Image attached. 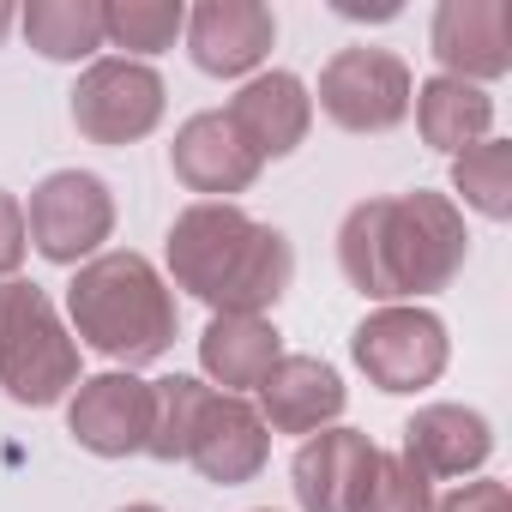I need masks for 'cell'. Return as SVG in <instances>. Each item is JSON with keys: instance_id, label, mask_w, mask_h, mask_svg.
<instances>
[{"instance_id": "cell-1", "label": "cell", "mask_w": 512, "mask_h": 512, "mask_svg": "<svg viewBox=\"0 0 512 512\" xmlns=\"http://www.w3.org/2000/svg\"><path fill=\"white\" fill-rule=\"evenodd\" d=\"M464 253V211L428 187L398 199H362L338 229V266L350 290H362L380 308H404L410 296L446 290L464 272Z\"/></svg>"}, {"instance_id": "cell-2", "label": "cell", "mask_w": 512, "mask_h": 512, "mask_svg": "<svg viewBox=\"0 0 512 512\" xmlns=\"http://www.w3.org/2000/svg\"><path fill=\"white\" fill-rule=\"evenodd\" d=\"M169 278L211 314H266L296 278L290 235L229 199H199L169 223Z\"/></svg>"}, {"instance_id": "cell-3", "label": "cell", "mask_w": 512, "mask_h": 512, "mask_svg": "<svg viewBox=\"0 0 512 512\" xmlns=\"http://www.w3.org/2000/svg\"><path fill=\"white\" fill-rule=\"evenodd\" d=\"M145 452L163 458V464L181 458L205 482L235 488V482H253L266 470L272 428L260 422V410L247 398L217 392L193 374H169V380H151V440H145Z\"/></svg>"}, {"instance_id": "cell-4", "label": "cell", "mask_w": 512, "mask_h": 512, "mask_svg": "<svg viewBox=\"0 0 512 512\" xmlns=\"http://www.w3.org/2000/svg\"><path fill=\"white\" fill-rule=\"evenodd\" d=\"M67 314H73V332L97 356L127 362V374L157 362L175 344V296L157 278V266L133 247L127 253H97V260H85L73 272Z\"/></svg>"}, {"instance_id": "cell-5", "label": "cell", "mask_w": 512, "mask_h": 512, "mask_svg": "<svg viewBox=\"0 0 512 512\" xmlns=\"http://www.w3.org/2000/svg\"><path fill=\"white\" fill-rule=\"evenodd\" d=\"M0 386L13 404L31 410H49L79 386V338L61 326L55 302L25 278L0 284Z\"/></svg>"}, {"instance_id": "cell-6", "label": "cell", "mask_w": 512, "mask_h": 512, "mask_svg": "<svg viewBox=\"0 0 512 512\" xmlns=\"http://www.w3.org/2000/svg\"><path fill=\"white\" fill-rule=\"evenodd\" d=\"M109 229H115V193H109L103 175L55 169V175L37 181L31 211H25V235L37 241L43 260H55V266L97 260V247L109 241Z\"/></svg>"}, {"instance_id": "cell-7", "label": "cell", "mask_w": 512, "mask_h": 512, "mask_svg": "<svg viewBox=\"0 0 512 512\" xmlns=\"http://www.w3.org/2000/svg\"><path fill=\"white\" fill-rule=\"evenodd\" d=\"M350 356L380 392H422L446 374L452 344H446V320L428 308H374L350 332Z\"/></svg>"}, {"instance_id": "cell-8", "label": "cell", "mask_w": 512, "mask_h": 512, "mask_svg": "<svg viewBox=\"0 0 512 512\" xmlns=\"http://www.w3.org/2000/svg\"><path fill=\"white\" fill-rule=\"evenodd\" d=\"M416 79L392 49H338L320 73V109L344 133H392L410 115Z\"/></svg>"}, {"instance_id": "cell-9", "label": "cell", "mask_w": 512, "mask_h": 512, "mask_svg": "<svg viewBox=\"0 0 512 512\" xmlns=\"http://www.w3.org/2000/svg\"><path fill=\"white\" fill-rule=\"evenodd\" d=\"M163 121V79L145 61H91L73 85V127L91 145H133Z\"/></svg>"}, {"instance_id": "cell-10", "label": "cell", "mask_w": 512, "mask_h": 512, "mask_svg": "<svg viewBox=\"0 0 512 512\" xmlns=\"http://www.w3.org/2000/svg\"><path fill=\"white\" fill-rule=\"evenodd\" d=\"M67 434L97 458H133L151 440V380L115 368L97 380H79L67 404Z\"/></svg>"}, {"instance_id": "cell-11", "label": "cell", "mask_w": 512, "mask_h": 512, "mask_svg": "<svg viewBox=\"0 0 512 512\" xmlns=\"http://www.w3.org/2000/svg\"><path fill=\"white\" fill-rule=\"evenodd\" d=\"M428 43L446 79H464V85L506 79L512 73V7L506 0H440Z\"/></svg>"}, {"instance_id": "cell-12", "label": "cell", "mask_w": 512, "mask_h": 512, "mask_svg": "<svg viewBox=\"0 0 512 512\" xmlns=\"http://www.w3.org/2000/svg\"><path fill=\"white\" fill-rule=\"evenodd\" d=\"M278 43V19L260 0H199L187 13V49L193 67L211 79H241L253 73Z\"/></svg>"}, {"instance_id": "cell-13", "label": "cell", "mask_w": 512, "mask_h": 512, "mask_svg": "<svg viewBox=\"0 0 512 512\" xmlns=\"http://www.w3.org/2000/svg\"><path fill=\"white\" fill-rule=\"evenodd\" d=\"M223 121L241 133V145L260 163L266 157H290L308 139V127H314V97H308V85L296 73H260V79H247L229 97Z\"/></svg>"}, {"instance_id": "cell-14", "label": "cell", "mask_w": 512, "mask_h": 512, "mask_svg": "<svg viewBox=\"0 0 512 512\" xmlns=\"http://www.w3.org/2000/svg\"><path fill=\"white\" fill-rule=\"evenodd\" d=\"M169 169L187 193H205V199H229V193H247L260 181V157L241 145V133L223 121V109H205L175 133Z\"/></svg>"}, {"instance_id": "cell-15", "label": "cell", "mask_w": 512, "mask_h": 512, "mask_svg": "<svg viewBox=\"0 0 512 512\" xmlns=\"http://www.w3.org/2000/svg\"><path fill=\"white\" fill-rule=\"evenodd\" d=\"M374 440L356 434V428H320L302 440L296 464H290V482H296V506L302 512H350L362 482H368V464H374Z\"/></svg>"}, {"instance_id": "cell-16", "label": "cell", "mask_w": 512, "mask_h": 512, "mask_svg": "<svg viewBox=\"0 0 512 512\" xmlns=\"http://www.w3.org/2000/svg\"><path fill=\"white\" fill-rule=\"evenodd\" d=\"M344 410V380L320 356H284L260 380V422L272 434H320Z\"/></svg>"}, {"instance_id": "cell-17", "label": "cell", "mask_w": 512, "mask_h": 512, "mask_svg": "<svg viewBox=\"0 0 512 512\" xmlns=\"http://www.w3.org/2000/svg\"><path fill=\"white\" fill-rule=\"evenodd\" d=\"M494 452V428L482 410L464 404H422L404 422V458L434 482V476H476Z\"/></svg>"}, {"instance_id": "cell-18", "label": "cell", "mask_w": 512, "mask_h": 512, "mask_svg": "<svg viewBox=\"0 0 512 512\" xmlns=\"http://www.w3.org/2000/svg\"><path fill=\"white\" fill-rule=\"evenodd\" d=\"M284 362V338L266 314H211L199 332V368L217 392H260V380Z\"/></svg>"}, {"instance_id": "cell-19", "label": "cell", "mask_w": 512, "mask_h": 512, "mask_svg": "<svg viewBox=\"0 0 512 512\" xmlns=\"http://www.w3.org/2000/svg\"><path fill=\"white\" fill-rule=\"evenodd\" d=\"M416 127H422V139L434 145V151H470V145H482L488 139V127H494V97L482 91V85H464V79H446V73H434L428 85H416Z\"/></svg>"}, {"instance_id": "cell-20", "label": "cell", "mask_w": 512, "mask_h": 512, "mask_svg": "<svg viewBox=\"0 0 512 512\" xmlns=\"http://www.w3.org/2000/svg\"><path fill=\"white\" fill-rule=\"evenodd\" d=\"M25 43L49 61H91L103 49V0H31Z\"/></svg>"}, {"instance_id": "cell-21", "label": "cell", "mask_w": 512, "mask_h": 512, "mask_svg": "<svg viewBox=\"0 0 512 512\" xmlns=\"http://www.w3.org/2000/svg\"><path fill=\"white\" fill-rule=\"evenodd\" d=\"M181 31H187L181 0H103V43L127 49V61L163 55Z\"/></svg>"}, {"instance_id": "cell-22", "label": "cell", "mask_w": 512, "mask_h": 512, "mask_svg": "<svg viewBox=\"0 0 512 512\" xmlns=\"http://www.w3.org/2000/svg\"><path fill=\"white\" fill-rule=\"evenodd\" d=\"M452 187L464 193L470 211H482L488 223L512 217V145L506 139H482L470 151L452 157Z\"/></svg>"}, {"instance_id": "cell-23", "label": "cell", "mask_w": 512, "mask_h": 512, "mask_svg": "<svg viewBox=\"0 0 512 512\" xmlns=\"http://www.w3.org/2000/svg\"><path fill=\"white\" fill-rule=\"evenodd\" d=\"M350 512H434V482L404 452H374L368 482Z\"/></svg>"}, {"instance_id": "cell-24", "label": "cell", "mask_w": 512, "mask_h": 512, "mask_svg": "<svg viewBox=\"0 0 512 512\" xmlns=\"http://www.w3.org/2000/svg\"><path fill=\"white\" fill-rule=\"evenodd\" d=\"M25 247H31V235H25V205L0 187V284L25 266Z\"/></svg>"}, {"instance_id": "cell-25", "label": "cell", "mask_w": 512, "mask_h": 512, "mask_svg": "<svg viewBox=\"0 0 512 512\" xmlns=\"http://www.w3.org/2000/svg\"><path fill=\"white\" fill-rule=\"evenodd\" d=\"M434 512H512V494L506 482H464L446 500H434Z\"/></svg>"}, {"instance_id": "cell-26", "label": "cell", "mask_w": 512, "mask_h": 512, "mask_svg": "<svg viewBox=\"0 0 512 512\" xmlns=\"http://www.w3.org/2000/svg\"><path fill=\"white\" fill-rule=\"evenodd\" d=\"M344 19H398V0H380V7H368V0H338Z\"/></svg>"}, {"instance_id": "cell-27", "label": "cell", "mask_w": 512, "mask_h": 512, "mask_svg": "<svg viewBox=\"0 0 512 512\" xmlns=\"http://www.w3.org/2000/svg\"><path fill=\"white\" fill-rule=\"evenodd\" d=\"M13 31V7H7V0H0V37H7Z\"/></svg>"}, {"instance_id": "cell-28", "label": "cell", "mask_w": 512, "mask_h": 512, "mask_svg": "<svg viewBox=\"0 0 512 512\" xmlns=\"http://www.w3.org/2000/svg\"><path fill=\"white\" fill-rule=\"evenodd\" d=\"M121 512H163V506H121Z\"/></svg>"}, {"instance_id": "cell-29", "label": "cell", "mask_w": 512, "mask_h": 512, "mask_svg": "<svg viewBox=\"0 0 512 512\" xmlns=\"http://www.w3.org/2000/svg\"><path fill=\"white\" fill-rule=\"evenodd\" d=\"M260 512H272V506H260Z\"/></svg>"}]
</instances>
